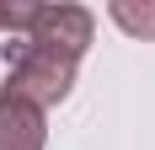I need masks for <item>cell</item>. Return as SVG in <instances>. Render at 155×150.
Returning a JSON list of instances; mask_svg holds the SVG:
<instances>
[{"instance_id": "6da1fadb", "label": "cell", "mask_w": 155, "mask_h": 150, "mask_svg": "<svg viewBox=\"0 0 155 150\" xmlns=\"http://www.w3.org/2000/svg\"><path fill=\"white\" fill-rule=\"evenodd\" d=\"M5 64H11V80L0 91L43 107V113L59 107L64 97L75 91V70H80V59H70L59 48H43V43H32V38H11V43H5Z\"/></svg>"}, {"instance_id": "3957f363", "label": "cell", "mask_w": 155, "mask_h": 150, "mask_svg": "<svg viewBox=\"0 0 155 150\" xmlns=\"http://www.w3.org/2000/svg\"><path fill=\"white\" fill-rule=\"evenodd\" d=\"M48 145V118L43 107L21 102L11 91H0V150H43Z\"/></svg>"}, {"instance_id": "5b68a950", "label": "cell", "mask_w": 155, "mask_h": 150, "mask_svg": "<svg viewBox=\"0 0 155 150\" xmlns=\"http://www.w3.org/2000/svg\"><path fill=\"white\" fill-rule=\"evenodd\" d=\"M32 11H38V5H0V32H21V38H27V27H32Z\"/></svg>"}, {"instance_id": "277c9868", "label": "cell", "mask_w": 155, "mask_h": 150, "mask_svg": "<svg viewBox=\"0 0 155 150\" xmlns=\"http://www.w3.org/2000/svg\"><path fill=\"white\" fill-rule=\"evenodd\" d=\"M107 16L128 32V38H139V43H150V38H155V0H144V5H139V0H112Z\"/></svg>"}, {"instance_id": "7a4b0ae2", "label": "cell", "mask_w": 155, "mask_h": 150, "mask_svg": "<svg viewBox=\"0 0 155 150\" xmlns=\"http://www.w3.org/2000/svg\"><path fill=\"white\" fill-rule=\"evenodd\" d=\"M27 38L43 43V48H59L70 59H80V54L91 48V38H96V16L86 11V5H38Z\"/></svg>"}]
</instances>
